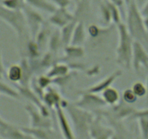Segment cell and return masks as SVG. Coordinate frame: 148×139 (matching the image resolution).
<instances>
[{"label":"cell","instance_id":"20","mask_svg":"<svg viewBox=\"0 0 148 139\" xmlns=\"http://www.w3.org/2000/svg\"><path fill=\"white\" fill-rule=\"evenodd\" d=\"M86 28L83 21H78L75 30L70 44L76 46H82L86 39Z\"/></svg>","mask_w":148,"mask_h":139},{"label":"cell","instance_id":"1","mask_svg":"<svg viewBox=\"0 0 148 139\" xmlns=\"http://www.w3.org/2000/svg\"><path fill=\"white\" fill-rule=\"evenodd\" d=\"M127 7V25L129 33L134 41L148 43V33L145 27L144 17L142 15L136 0H130Z\"/></svg>","mask_w":148,"mask_h":139},{"label":"cell","instance_id":"49","mask_svg":"<svg viewBox=\"0 0 148 139\" xmlns=\"http://www.w3.org/2000/svg\"><path fill=\"white\" fill-rule=\"evenodd\" d=\"M124 1H125V4H126V5H128V4L130 2V0H124Z\"/></svg>","mask_w":148,"mask_h":139},{"label":"cell","instance_id":"16","mask_svg":"<svg viewBox=\"0 0 148 139\" xmlns=\"http://www.w3.org/2000/svg\"><path fill=\"white\" fill-rule=\"evenodd\" d=\"M42 101L49 109H55L59 105L62 107L64 99H62L60 94L55 88L50 86L45 91Z\"/></svg>","mask_w":148,"mask_h":139},{"label":"cell","instance_id":"4","mask_svg":"<svg viewBox=\"0 0 148 139\" xmlns=\"http://www.w3.org/2000/svg\"><path fill=\"white\" fill-rule=\"evenodd\" d=\"M0 19L15 31L20 39H24L28 31L25 17L22 10H11L0 4Z\"/></svg>","mask_w":148,"mask_h":139},{"label":"cell","instance_id":"8","mask_svg":"<svg viewBox=\"0 0 148 139\" xmlns=\"http://www.w3.org/2000/svg\"><path fill=\"white\" fill-rule=\"evenodd\" d=\"M25 109L30 117V127L36 128H51L52 120L42 114L33 104H29L25 107Z\"/></svg>","mask_w":148,"mask_h":139},{"label":"cell","instance_id":"3","mask_svg":"<svg viewBox=\"0 0 148 139\" xmlns=\"http://www.w3.org/2000/svg\"><path fill=\"white\" fill-rule=\"evenodd\" d=\"M64 108L66 109L70 120L77 134L80 137L89 136V129L94 117L90 111L77 107L75 104L68 102Z\"/></svg>","mask_w":148,"mask_h":139},{"label":"cell","instance_id":"30","mask_svg":"<svg viewBox=\"0 0 148 139\" xmlns=\"http://www.w3.org/2000/svg\"><path fill=\"white\" fill-rule=\"evenodd\" d=\"M100 12H101V17L103 23H105L106 25H108L112 22L111 10L108 7L107 0H104L100 4Z\"/></svg>","mask_w":148,"mask_h":139},{"label":"cell","instance_id":"6","mask_svg":"<svg viewBox=\"0 0 148 139\" xmlns=\"http://www.w3.org/2000/svg\"><path fill=\"white\" fill-rule=\"evenodd\" d=\"M77 107L88 111H95L105 107L107 104L104 101L102 96L95 93L85 91L81 93L80 97L75 103Z\"/></svg>","mask_w":148,"mask_h":139},{"label":"cell","instance_id":"9","mask_svg":"<svg viewBox=\"0 0 148 139\" xmlns=\"http://www.w3.org/2000/svg\"><path fill=\"white\" fill-rule=\"evenodd\" d=\"M132 67L136 72H140L141 67L148 70V53L143 44L137 41H134L133 44Z\"/></svg>","mask_w":148,"mask_h":139},{"label":"cell","instance_id":"17","mask_svg":"<svg viewBox=\"0 0 148 139\" xmlns=\"http://www.w3.org/2000/svg\"><path fill=\"white\" fill-rule=\"evenodd\" d=\"M20 65L22 68V78L19 85L22 86H30L34 72L29 63L28 59L25 57L22 58Z\"/></svg>","mask_w":148,"mask_h":139},{"label":"cell","instance_id":"28","mask_svg":"<svg viewBox=\"0 0 148 139\" xmlns=\"http://www.w3.org/2000/svg\"><path fill=\"white\" fill-rule=\"evenodd\" d=\"M7 78L13 83H20L22 78V68L20 65H12L7 70Z\"/></svg>","mask_w":148,"mask_h":139},{"label":"cell","instance_id":"50","mask_svg":"<svg viewBox=\"0 0 148 139\" xmlns=\"http://www.w3.org/2000/svg\"><path fill=\"white\" fill-rule=\"evenodd\" d=\"M0 139H3V138H0Z\"/></svg>","mask_w":148,"mask_h":139},{"label":"cell","instance_id":"11","mask_svg":"<svg viewBox=\"0 0 148 139\" xmlns=\"http://www.w3.org/2000/svg\"><path fill=\"white\" fill-rule=\"evenodd\" d=\"M56 117L57 119L59 129L62 136L64 139H75V133L70 125L69 120L65 114L64 108L62 105H59L55 108Z\"/></svg>","mask_w":148,"mask_h":139},{"label":"cell","instance_id":"38","mask_svg":"<svg viewBox=\"0 0 148 139\" xmlns=\"http://www.w3.org/2000/svg\"><path fill=\"white\" fill-rule=\"evenodd\" d=\"M140 117H145L148 119V108L145 109L135 110L130 118L137 120V118H140Z\"/></svg>","mask_w":148,"mask_h":139},{"label":"cell","instance_id":"39","mask_svg":"<svg viewBox=\"0 0 148 139\" xmlns=\"http://www.w3.org/2000/svg\"><path fill=\"white\" fill-rule=\"evenodd\" d=\"M57 8H67L71 4V0H51Z\"/></svg>","mask_w":148,"mask_h":139},{"label":"cell","instance_id":"24","mask_svg":"<svg viewBox=\"0 0 148 139\" xmlns=\"http://www.w3.org/2000/svg\"><path fill=\"white\" fill-rule=\"evenodd\" d=\"M62 46H64L63 43H62V37H61L60 30L56 29V30L52 31L51 36L49 39V44H48L49 51L56 55L59 52V49L62 48Z\"/></svg>","mask_w":148,"mask_h":139},{"label":"cell","instance_id":"18","mask_svg":"<svg viewBox=\"0 0 148 139\" xmlns=\"http://www.w3.org/2000/svg\"><path fill=\"white\" fill-rule=\"evenodd\" d=\"M51 33L52 30H51L49 24L45 23L41 27V28L40 29V30L36 34L34 40L38 45L39 49L41 51V52L44 51L46 46H47L49 44V39L51 36Z\"/></svg>","mask_w":148,"mask_h":139},{"label":"cell","instance_id":"48","mask_svg":"<svg viewBox=\"0 0 148 139\" xmlns=\"http://www.w3.org/2000/svg\"><path fill=\"white\" fill-rule=\"evenodd\" d=\"M93 1H96V2H98V3H100V4H101V3L103 2L104 0H93Z\"/></svg>","mask_w":148,"mask_h":139},{"label":"cell","instance_id":"43","mask_svg":"<svg viewBox=\"0 0 148 139\" xmlns=\"http://www.w3.org/2000/svg\"><path fill=\"white\" fill-rule=\"evenodd\" d=\"M11 124H10V123H8L7 122H6L5 120H3L2 117L0 116V130L7 128V127H8Z\"/></svg>","mask_w":148,"mask_h":139},{"label":"cell","instance_id":"42","mask_svg":"<svg viewBox=\"0 0 148 139\" xmlns=\"http://www.w3.org/2000/svg\"><path fill=\"white\" fill-rule=\"evenodd\" d=\"M108 1H109L110 2L113 3V4H116V5L118 7H119L121 10L123 8L124 4H126L124 0H108Z\"/></svg>","mask_w":148,"mask_h":139},{"label":"cell","instance_id":"26","mask_svg":"<svg viewBox=\"0 0 148 139\" xmlns=\"http://www.w3.org/2000/svg\"><path fill=\"white\" fill-rule=\"evenodd\" d=\"M41 51L39 49L38 45L33 39L27 41V56L28 59H38L40 57Z\"/></svg>","mask_w":148,"mask_h":139},{"label":"cell","instance_id":"37","mask_svg":"<svg viewBox=\"0 0 148 139\" xmlns=\"http://www.w3.org/2000/svg\"><path fill=\"white\" fill-rule=\"evenodd\" d=\"M72 75L70 73H68L67 75H65L64 76L58 77L52 79L53 84L58 85L59 87H65L72 80Z\"/></svg>","mask_w":148,"mask_h":139},{"label":"cell","instance_id":"10","mask_svg":"<svg viewBox=\"0 0 148 139\" xmlns=\"http://www.w3.org/2000/svg\"><path fill=\"white\" fill-rule=\"evenodd\" d=\"M114 130L104 125L101 122V116L95 117L89 129V136L91 139H111Z\"/></svg>","mask_w":148,"mask_h":139},{"label":"cell","instance_id":"36","mask_svg":"<svg viewBox=\"0 0 148 139\" xmlns=\"http://www.w3.org/2000/svg\"><path fill=\"white\" fill-rule=\"evenodd\" d=\"M143 139H148V119L140 117L137 119Z\"/></svg>","mask_w":148,"mask_h":139},{"label":"cell","instance_id":"23","mask_svg":"<svg viewBox=\"0 0 148 139\" xmlns=\"http://www.w3.org/2000/svg\"><path fill=\"white\" fill-rule=\"evenodd\" d=\"M102 98L107 105L114 106L120 101V94L118 90L113 87H109L102 92Z\"/></svg>","mask_w":148,"mask_h":139},{"label":"cell","instance_id":"19","mask_svg":"<svg viewBox=\"0 0 148 139\" xmlns=\"http://www.w3.org/2000/svg\"><path fill=\"white\" fill-rule=\"evenodd\" d=\"M64 58L68 61H75L85 56V50L82 46L69 44L64 47Z\"/></svg>","mask_w":148,"mask_h":139},{"label":"cell","instance_id":"27","mask_svg":"<svg viewBox=\"0 0 148 139\" xmlns=\"http://www.w3.org/2000/svg\"><path fill=\"white\" fill-rule=\"evenodd\" d=\"M110 31H111V28H101L95 24L90 25L87 28V33L91 38L93 39L103 36V35H106L108 33H110Z\"/></svg>","mask_w":148,"mask_h":139},{"label":"cell","instance_id":"46","mask_svg":"<svg viewBox=\"0 0 148 139\" xmlns=\"http://www.w3.org/2000/svg\"><path fill=\"white\" fill-rule=\"evenodd\" d=\"M144 23L146 30H147L148 33V17L147 18H144Z\"/></svg>","mask_w":148,"mask_h":139},{"label":"cell","instance_id":"47","mask_svg":"<svg viewBox=\"0 0 148 139\" xmlns=\"http://www.w3.org/2000/svg\"><path fill=\"white\" fill-rule=\"evenodd\" d=\"M146 88H147V95H146V96H147V100L148 101V78L147 79V82H146Z\"/></svg>","mask_w":148,"mask_h":139},{"label":"cell","instance_id":"14","mask_svg":"<svg viewBox=\"0 0 148 139\" xmlns=\"http://www.w3.org/2000/svg\"><path fill=\"white\" fill-rule=\"evenodd\" d=\"M130 104H127L122 100V102L118 103L116 105L112 106V111L110 113L111 117L112 120H120L122 119L127 118V117H131L133 113L136 109L133 107H130Z\"/></svg>","mask_w":148,"mask_h":139},{"label":"cell","instance_id":"45","mask_svg":"<svg viewBox=\"0 0 148 139\" xmlns=\"http://www.w3.org/2000/svg\"><path fill=\"white\" fill-rule=\"evenodd\" d=\"M136 1H137V4H138V6L140 7H143V5L145 4V0H136Z\"/></svg>","mask_w":148,"mask_h":139},{"label":"cell","instance_id":"33","mask_svg":"<svg viewBox=\"0 0 148 139\" xmlns=\"http://www.w3.org/2000/svg\"><path fill=\"white\" fill-rule=\"evenodd\" d=\"M138 97L136 96L132 88H127L123 91L122 100L127 104H132L137 101Z\"/></svg>","mask_w":148,"mask_h":139},{"label":"cell","instance_id":"34","mask_svg":"<svg viewBox=\"0 0 148 139\" xmlns=\"http://www.w3.org/2000/svg\"><path fill=\"white\" fill-rule=\"evenodd\" d=\"M132 89L137 97H143L147 95V88L144 83L140 81L134 83L132 86Z\"/></svg>","mask_w":148,"mask_h":139},{"label":"cell","instance_id":"35","mask_svg":"<svg viewBox=\"0 0 148 139\" xmlns=\"http://www.w3.org/2000/svg\"><path fill=\"white\" fill-rule=\"evenodd\" d=\"M36 81L38 85L40 88H41L42 89L44 90V91H46L48 88H49L51 85V84H53L52 78H49L46 74V75H42L40 76H39L36 80Z\"/></svg>","mask_w":148,"mask_h":139},{"label":"cell","instance_id":"5","mask_svg":"<svg viewBox=\"0 0 148 139\" xmlns=\"http://www.w3.org/2000/svg\"><path fill=\"white\" fill-rule=\"evenodd\" d=\"M25 17L27 29L32 39H34L38 32L45 23L43 17L35 8L26 4L22 10Z\"/></svg>","mask_w":148,"mask_h":139},{"label":"cell","instance_id":"29","mask_svg":"<svg viewBox=\"0 0 148 139\" xmlns=\"http://www.w3.org/2000/svg\"><path fill=\"white\" fill-rule=\"evenodd\" d=\"M0 94H4L14 99H20L21 98V96L17 90L14 89L5 83L2 82L1 80H0Z\"/></svg>","mask_w":148,"mask_h":139},{"label":"cell","instance_id":"44","mask_svg":"<svg viewBox=\"0 0 148 139\" xmlns=\"http://www.w3.org/2000/svg\"><path fill=\"white\" fill-rule=\"evenodd\" d=\"M4 65H3L2 62V57H1V54L0 53V80L2 79L3 75H4Z\"/></svg>","mask_w":148,"mask_h":139},{"label":"cell","instance_id":"22","mask_svg":"<svg viewBox=\"0 0 148 139\" xmlns=\"http://www.w3.org/2000/svg\"><path fill=\"white\" fill-rule=\"evenodd\" d=\"M78 23V20L77 19H75L73 21L69 23V24L66 25L65 26L62 27L60 29L61 37H62V43H63L64 47L66 46H68L71 43L72 36H73L74 30H75V27Z\"/></svg>","mask_w":148,"mask_h":139},{"label":"cell","instance_id":"41","mask_svg":"<svg viewBox=\"0 0 148 139\" xmlns=\"http://www.w3.org/2000/svg\"><path fill=\"white\" fill-rule=\"evenodd\" d=\"M140 12H141L142 15L144 18H147L148 17V0L147 1L145 2V4H143V7H141V10H140Z\"/></svg>","mask_w":148,"mask_h":139},{"label":"cell","instance_id":"7","mask_svg":"<svg viewBox=\"0 0 148 139\" xmlns=\"http://www.w3.org/2000/svg\"><path fill=\"white\" fill-rule=\"evenodd\" d=\"M17 90L20 94L21 97L26 98L33 104L42 114L47 117H51V112L49 109L43 104V101L38 97V96L33 91V90L30 86H22L20 85H17Z\"/></svg>","mask_w":148,"mask_h":139},{"label":"cell","instance_id":"40","mask_svg":"<svg viewBox=\"0 0 148 139\" xmlns=\"http://www.w3.org/2000/svg\"><path fill=\"white\" fill-rule=\"evenodd\" d=\"M100 70V67L98 65H95L93 67H91L88 68L85 71V73L88 75V76H95L96 75L99 74Z\"/></svg>","mask_w":148,"mask_h":139},{"label":"cell","instance_id":"2","mask_svg":"<svg viewBox=\"0 0 148 139\" xmlns=\"http://www.w3.org/2000/svg\"><path fill=\"white\" fill-rule=\"evenodd\" d=\"M119 43L116 48V62L125 69L132 67L134 39L129 33L126 24L120 23L117 25Z\"/></svg>","mask_w":148,"mask_h":139},{"label":"cell","instance_id":"31","mask_svg":"<svg viewBox=\"0 0 148 139\" xmlns=\"http://www.w3.org/2000/svg\"><path fill=\"white\" fill-rule=\"evenodd\" d=\"M1 4L11 10H23L26 6L24 0H2Z\"/></svg>","mask_w":148,"mask_h":139},{"label":"cell","instance_id":"15","mask_svg":"<svg viewBox=\"0 0 148 139\" xmlns=\"http://www.w3.org/2000/svg\"><path fill=\"white\" fill-rule=\"evenodd\" d=\"M26 134L36 139H58V136L52 128H36V127H20Z\"/></svg>","mask_w":148,"mask_h":139},{"label":"cell","instance_id":"25","mask_svg":"<svg viewBox=\"0 0 148 139\" xmlns=\"http://www.w3.org/2000/svg\"><path fill=\"white\" fill-rule=\"evenodd\" d=\"M70 68L68 66L66 63H56L53 65L50 69H49L48 72H46V75L51 78H58V77L64 76L65 75H67L69 73Z\"/></svg>","mask_w":148,"mask_h":139},{"label":"cell","instance_id":"21","mask_svg":"<svg viewBox=\"0 0 148 139\" xmlns=\"http://www.w3.org/2000/svg\"><path fill=\"white\" fill-rule=\"evenodd\" d=\"M27 5L41 11L52 14L57 7L49 0H24Z\"/></svg>","mask_w":148,"mask_h":139},{"label":"cell","instance_id":"32","mask_svg":"<svg viewBox=\"0 0 148 139\" xmlns=\"http://www.w3.org/2000/svg\"><path fill=\"white\" fill-rule=\"evenodd\" d=\"M107 2H108V7H109L110 10H111V17H112V22L114 24H116L117 25L119 24L120 23H121V14L120 8L117 7L116 4L110 2L108 0H107Z\"/></svg>","mask_w":148,"mask_h":139},{"label":"cell","instance_id":"13","mask_svg":"<svg viewBox=\"0 0 148 139\" xmlns=\"http://www.w3.org/2000/svg\"><path fill=\"white\" fill-rule=\"evenodd\" d=\"M121 75H122V70H121L115 71V72L111 73L110 75L107 76L106 78L101 80L100 82L97 83L95 85L89 87V88H88V89L85 90V91H88V92L95 93V94H102L103 91H104L106 89H107L108 88L111 87V85L114 83V81H115L117 78H119Z\"/></svg>","mask_w":148,"mask_h":139},{"label":"cell","instance_id":"12","mask_svg":"<svg viewBox=\"0 0 148 139\" xmlns=\"http://www.w3.org/2000/svg\"><path fill=\"white\" fill-rule=\"evenodd\" d=\"M75 19L74 14L71 13L67 8H56L49 18L50 24L62 28Z\"/></svg>","mask_w":148,"mask_h":139}]
</instances>
